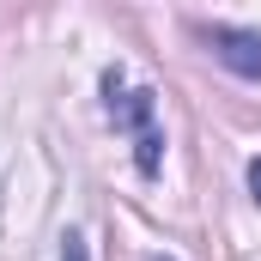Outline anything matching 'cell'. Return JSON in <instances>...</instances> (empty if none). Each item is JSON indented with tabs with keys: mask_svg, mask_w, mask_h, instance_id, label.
<instances>
[{
	"mask_svg": "<svg viewBox=\"0 0 261 261\" xmlns=\"http://www.w3.org/2000/svg\"><path fill=\"white\" fill-rule=\"evenodd\" d=\"M103 91H110V116H116V128L134 134V164H140V176H158V146H164V134L152 128V91H122V73H110L103 79Z\"/></svg>",
	"mask_w": 261,
	"mask_h": 261,
	"instance_id": "obj_1",
	"label": "cell"
},
{
	"mask_svg": "<svg viewBox=\"0 0 261 261\" xmlns=\"http://www.w3.org/2000/svg\"><path fill=\"white\" fill-rule=\"evenodd\" d=\"M206 43H213V55L231 67V73H243V79H261V31L213 24V31H206Z\"/></svg>",
	"mask_w": 261,
	"mask_h": 261,
	"instance_id": "obj_2",
	"label": "cell"
},
{
	"mask_svg": "<svg viewBox=\"0 0 261 261\" xmlns=\"http://www.w3.org/2000/svg\"><path fill=\"white\" fill-rule=\"evenodd\" d=\"M61 261H85V237H79V231L61 237Z\"/></svg>",
	"mask_w": 261,
	"mask_h": 261,
	"instance_id": "obj_3",
	"label": "cell"
},
{
	"mask_svg": "<svg viewBox=\"0 0 261 261\" xmlns=\"http://www.w3.org/2000/svg\"><path fill=\"white\" fill-rule=\"evenodd\" d=\"M249 189H255V200H261V158L249 164Z\"/></svg>",
	"mask_w": 261,
	"mask_h": 261,
	"instance_id": "obj_4",
	"label": "cell"
}]
</instances>
